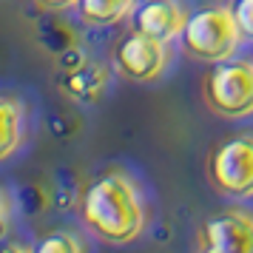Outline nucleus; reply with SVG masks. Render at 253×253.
<instances>
[{
    "instance_id": "f257e3e1",
    "label": "nucleus",
    "mask_w": 253,
    "mask_h": 253,
    "mask_svg": "<svg viewBox=\"0 0 253 253\" xmlns=\"http://www.w3.org/2000/svg\"><path fill=\"white\" fill-rule=\"evenodd\" d=\"M83 225L111 245H128L145 230V202L139 185L126 171H105L80 199Z\"/></svg>"
},
{
    "instance_id": "f03ea898",
    "label": "nucleus",
    "mask_w": 253,
    "mask_h": 253,
    "mask_svg": "<svg viewBox=\"0 0 253 253\" xmlns=\"http://www.w3.org/2000/svg\"><path fill=\"white\" fill-rule=\"evenodd\" d=\"M182 51L199 63H225L233 60L242 46V32L230 6H205L188 17L182 29Z\"/></svg>"
},
{
    "instance_id": "7ed1b4c3",
    "label": "nucleus",
    "mask_w": 253,
    "mask_h": 253,
    "mask_svg": "<svg viewBox=\"0 0 253 253\" xmlns=\"http://www.w3.org/2000/svg\"><path fill=\"white\" fill-rule=\"evenodd\" d=\"M205 105L222 120H245L253 114V63L251 60H225L202 80Z\"/></svg>"
},
{
    "instance_id": "20e7f679",
    "label": "nucleus",
    "mask_w": 253,
    "mask_h": 253,
    "mask_svg": "<svg viewBox=\"0 0 253 253\" xmlns=\"http://www.w3.org/2000/svg\"><path fill=\"white\" fill-rule=\"evenodd\" d=\"M208 179L230 199L253 196V134H233L208 154Z\"/></svg>"
},
{
    "instance_id": "39448f33",
    "label": "nucleus",
    "mask_w": 253,
    "mask_h": 253,
    "mask_svg": "<svg viewBox=\"0 0 253 253\" xmlns=\"http://www.w3.org/2000/svg\"><path fill=\"white\" fill-rule=\"evenodd\" d=\"M114 71L120 77L131 83H154L162 77V71L171 63L168 43H162L157 37L142 35V32H128L120 43L114 46Z\"/></svg>"
},
{
    "instance_id": "423d86ee",
    "label": "nucleus",
    "mask_w": 253,
    "mask_h": 253,
    "mask_svg": "<svg viewBox=\"0 0 253 253\" xmlns=\"http://www.w3.org/2000/svg\"><path fill=\"white\" fill-rule=\"evenodd\" d=\"M199 253H253V211L225 208L199 228Z\"/></svg>"
},
{
    "instance_id": "0eeeda50",
    "label": "nucleus",
    "mask_w": 253,
    "mask_h": 253,
    "mask_svg": "<svg viewBox=\"0 0 253 253\" xmlns=\"http://www.w3.org/2000/svg\"><path fill=\"white\" fill-rule=\"evenodd\" d=\"M191 14L179 0H145L134 12V29L151 35L162 43H173L182 37V29Z\"/></svg>"
},
{
    "instance_id": "6e6552de",
    "label": "nucleus",
    "mask_w": 253,
    "mask_h": 253,
    "mask_svg": "<svg viewBox=\"0 0 253 253\" xmlns=\"http://www.w3.org/2000/svg\"><path fill=\"white\" fill-rule=\"evenodd\" d=\"M105 88H108V69L94 60L71 66L60 77V91L71 97L74 103H97L105 94Z\"/></svg>"
},
{
    "instance_id": "1a4fd4ad",
    "label": "nucleus",
    "mask_w": 253,
    "mask_h": 253,
    "mask_svg": "<svg viewBox=\"0 0 253 253\" xmlns=\"http://www.w3.org/2000/svg\"><path fill=\"white\" fill-rule=\"evenodd\" d=\"M23 134H26L23 103L0 94V162H6L9 157H14L20 151Z\"/></svg>"
},
{
    "instance_id": "9d476101",
    "label": "nucleus",
    "mask_w": 253,
    "mask_h": 253,
    "mask_svg": "<svg viewBox=\"0 0 253 253\" xmlns=\"http://www.w3.org/2000/svg\"><path fill=\"white\" fill-rule=\"evenodd\" d=\"M137 0H80V17L83 23L88 26H114V23H123L128 14L134 12Z\"/></svg>"
},
{
    "instance_id": "9b49d317",
    "label": "nucleus",
    "mask_w": 253,
    "mask_h": 253,
    "mask_svg": "<svg viewBox=\"0 0 253 253\" xmlns=\"http://www.w3.org/2000/svg\"><path fill=\"white\" fill-rule=\"evenodd\" d=\"M35 253H88L85 242L71 230H54L35 245Z\"/></svg>"
},
{
    "instance_id": "f8f14e48",
    "label": "nucleus",
    "mask_w": 253,
    "mask_h": 253,
    "mask_svg": "<svg viewBox=\"0 0 253 253\" xmlns=\"http://www.w3.org/2000/svg\"><path fill=\"white\" fill-rule=\"evenodd\" d=\"M230 9H233L236 26H239V32H242V40L253 43V0H236Z\"/></svg>"
},
{
    "instance_id": "ddd939ff",
    "label": "nucleus",
    "mask_w": 253,
    "mask_h": 253,
    "mask_svg": "<svg viewBox=\"0 0 253 253\" xmlns=\"http://www.w3.org/2000/svg\"><path fill=\"white\" fill-rule=\"evenodd\" d=\"M12 216H14V208H12V196L6 188H0V239L12 230Z\"/></svg>"
},
{
    "instance_id": "4468645a",
    "label": "nucleus",
    "mask_w": 253,
    "mask_h": 253,
    "mask_svg": "<svg viewBox=\"0 0 253 253\" xmlns=\"http://www.w3.org/2000/svg\"><path fill=\"white\" fill-rule=\"evenodd\" d=\"M40 9H48V12H66V9H74L80 6V0H37Z\"/></svg>"
},
{
    "instance_id": "2eb2a0df",
    "label": "nucleus",
    "mask_w": 253,
    "mask_h": 253,
    "mask_svg": "<svg viewBox=\"0 0 253 253\" xmlns=\"http://www.w3.org/2000/svg\"><path fill=\"white\" fill-rule=\"evenodd\" d=\"M0 253H35V248L17 245V242H6V245H0Z\"/></svg>"
}]
</instances>
